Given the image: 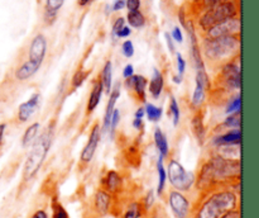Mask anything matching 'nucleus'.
I'll return each instance as SVG.
<instances>
[{
	"label": "nucleus",
	"instance_id": "f704fd0d",
	"mask_svg": "<svg viewBox=\"0 0 259 218\" xmlns=\"http://www.w3.org/2000/svg\"><path fill=\"white\" fill-rule=\"evenodd\" d=\"M53 218H68L67 212H66L65 208L61 205V203L58 200H53Z\"/></svg>",
	"mask_w": 259,
	"mask_h": 218
},
{
	"label": "nucleus",
	"instance_id": "c756f323",
	"mask_svg": "<svg viewBox=\"0 0 259 218\" xmlns=\"http://www.w3.org/2000/svg\"><path fill=\"white\" fill-rule=\"evenodd\" d=\"M88 75H89V72L85 70L76 71L75 75H73V78H72V80H71V83H72V89L80 88V86L83 84V81L86 80Z\"/></svg>",
	"mask_w": 259,
	"mask_h": 218
},
{
	"label": "nucleus",
	"instance_id": "c03bdc74",
	"mask_svg": "<svg viewBox=\"0 0 259 218\" xmlns=\"http://www.w3.org/2000/svg\"><path fill=\"white\" fill-rule=\"evenodd\" d=\"M220 218H240V212H238L237 209L229 210V212H225Z\"/></svg>",
	"mask_w": 259,
	"mask_h": 218
},
{
	"label": "nucleus",
	"instance_id": "6e6d98bb",
	"mask_svg": "<svg viewBox=\"0 0 259 218\" xmlns=\"http://www.w3.org/2000/svg\"><path fill=\"white\" fill-rule=\"evenodd\" d=\"M174 81H175V83H181V76H175V78H174Z\"/></svg>",
	"mask_w": 259,
	"mask_h": 218
},
{
	"label": "nucleus",
	"instance_id": "bb28decb",
	"mask_svg": "<svg viewBox=\"0 0 259 218\" xmlns=\"http://www.w3.org/2000/svg\"><path fill=\"white\" fill-rule=\"evenodd\" d=\"M38 131H39V123L30 124V126L27 128V131L24 132V134H23V138H22L23 146H27V144H29L30 142L34 141L35 137H37Z\"/></svg>",
	"mask_w": 259,
	"mask_h": 218
},
{
	"label": "nucleus",
	"instance_id": "1a4fd4ad",
	"mask_svg": "<svg viewBox=\"0 0 259 218\" xmlns=\"http://www.w3.org/2000/svg\"><path fill=\"white\" fill-rule=\"evenodd\" d=\"M147 85H148V80L142 75H133L125 80V86L131 95L142 103L146 101Z\"/></svg>",
	"mask_w": 259,
	"mask_h": 218
},
{
	"label": "nucleus",
	"instance_id": "09e8293b",
	"mask_svg": "<svg viewBox=\"0 0 259 218\" xmlns=\"http://www.w3.org/2000/svg\"><path fill=\"white\" fill-rule=\"evenodd\" d=\"M164 37H166L167 46H168L169 51H171V52H175V45H174V40H172L171 34H168V33H164Z\"/></svg>",
	"mask_w": 259,
	"mask_h": 218
},
{
	"label": "nucleus",
	"instance_id": "58836bf2",
	"mask_svg": "<svg viewBox=\"0 0 259 218\" xmlns=\"http://www.w3.org/2000/svg\"><path fill=\"white\" fill-rule=\"evenodd\" d=\"M125 7L128 8L129 12H136V10H139V7H141V0H125Z\"/></svg>",
	"mask_w": 259,
	"mask_h": 218
},
{
	"label": "nucleus",
	"instance_id": "5701e85b",
	"mask_svg": "<svg viewBox=\"0 0 259 218\" xmlns=\"http://www.w3.org/2000/svg\"><path fill=\"white\" fill-rule=\"evenodd\" d=\"M154 142H156V146L159 151V156H162L163 159L168 156V152H169L168 142H167L166 134L162 132L161 128L154 129Z\"/></svg>",
	"mask_w": 259,
	"mask_h": 218
},
{
	"label": "nucleus",
	"instance_id": "9d476101",
	"mask_svg": "<svg viewBox=\"0 0 259 218\" xmlns=\"http://www.w3.org/2000/svg\"><path fill=\"white\" fill-rule=\"evenodd\" d=\"M100 137H101L100 126H99V123H95L93 128H91L90 137H89L88 143H86V146L83 147L82 152H81V157H80L81 162H83V164H89V162L93 160L96 149H98Z\"/></svg>",
	"mask_w": 259,
	"mask_h": 218
},
{
	"label": "nucleus",
	"instance_id": "f8f14e48",
	"mask_svg": "<svg viewBox=\"0 0 259 218\" xmlns=\"http://www.w3.org/2000/svg\"><path fill=\"white\" fill-rule=\"evenodd\" d=\"M47 52V40L43 34H37L29 46V60L42 65Z\"/></svg>",
	"mask_w": 259,
	"mask_h": 218
},
{
	"label": "nucleus",
	"instance_id": "c9c22d12",
	"mask_svg": "<svg viewBox=\"0 0 259 218\" xmlns=\"http://www.w3.org/2000/svg\"><path fill=\"white\" fill-rule=\"evenodd\" d=\"M119 119H120V113H119V109H114L113 114H111V119H110V127H109V131L111 133H114L116 129V126L119 124Z\"/></svg>",
	"mask_w": 259,
	"mask_h": 218
},
{
	"label": "nucleus",
	"instance_id": "8fccbe9b",
	"mask_svg": "<svg viewBox=\"0 0 259 218\" xmlns=\"http://www.w3.org/2000/svg\"><path fill=\"white\" fill-rule=\"evenodd\" d=\"M32 218H48V214L46 210L38 209L37 212H34V214L32 215Z\"/></svg>",
	"mask_w": 259,
	"mask_h": 218
},
{
	"label": "nucleus",
	"instance_id": "ea45409f",
	"mask_svg": "<svg viewBox=\"0 0 259 218\" xmlns=\"http://www.w3.org/2000/svg\"><path fill=\"white\" fill-rule=\"evenodd\" d=\"M177 67H179V74L180 76L184 75L185 68H186V61L184 60L181 53H177Z\"/></svg>",
	"mask_w": 259,
	"mask_h": 218
},
{
	"label": "nucleus",
	"instance_id": "aec40b11",
	"mask_svg": "<svg viewBox=\"0 0 259 218\" xmlns=\"http://www.w3.org/2000/svg\"><path fill=\"white\" fill-rule=\"evenodd\" d=\"M163 85H164V81H163V76H162L161 71L156 70L153 71V76H152L151 81H149V94L152 95L153 99H158L159 95H161L162 90H163Z\"/></svg>",
	"mask_w": 259,
	"mask_h": 218
},
{
	"label": "nucleus",
	"instance_id": "cd10ccee",
	"mask_svg": "<svg viewBox=\"0 0 259 218\" xmlns=\"http://www.w3.org/2000/svg\"><path fill=\"white\" fill-rule=\"evenodd\" d=\"M128 23L134 28H142L144 24H146V18L142 14L139 10H136V12H129L128 17Z\"/></svg>",
	"mask_w": 259,
	"mask_h": 218
},
{
	"label": "nucleus",
	"instance_id": "b1692460",
	"mask_svg": "<svg viewBox=\"0 0 259 218\" xmlns=\"http://www.w3.org/2000/svg\"><path fill=\"white\" fill-rule=\"evenodd\" d=\"M101 85H103V91L110 93L111 91V83H113V66L110 61H106L104 65L103 72H101Z\"/></svg>",
	"mask_w": 259,
	"mask_h": 218
},
{
	"label": "nucleus",
	"instance_id": "412c9836",
	"mask_svg": "<svg viewBox=\"0 0 259 218\" xmlns=\"http://www.w3.org/2000/svg\"><path fill=\"white\" fill-rule=\"evenodd\" d=\"M104 187H105L106 192L110 193H116L121 188V177L120 175L118 174L114 170H110V171L106 174L105 179H104Z\"/></svg>",
	"mask_w": 259,
	"mask_h": 218
},
{
	"label": "nucleus",
	"instance_id": "4be33fe9",
	"mask_svg": "<svg viewBox=\"0 0 259 218\" xmlns=\"http://www.w3.org/2000/svg\"><path fill=\"white\" fill-rule=\"evenodd\" d=\"M101 95H103V85H101L100 80H99L94 84L90 98H89L88 100V113H93V112L95 111L96 106L100 103Z\"/></svg>",
	"mask_w": 259,
	"mask_h": 218
},
{
	"label": "nucleus",
	"instance_id": "864d4df0",
	"mask_svg": "<svg viewBox=\"0 0 259 218\" xmlns=\"http://www.w3.org/2000/svg\"><path fill=\"white\" fill-rule=\"evenodd\" d=\"M143 116H144V109L143 108H139L138 111L136 112V118L142 119V118H143Z\"/></svg>",
	"mask_w": 259,
	"mask_h": 218
},
{
	"label": "nucleus",
	"instance_id": "f3484780",
	"mask_svg": "<svg viewBox=\"0 0 259 218\" xmlns=\"http://www.w3.org/2000/svg\"><path fill=\"white\" fill-rule=\"evenodd\" d=\"M111 198L106 190L100 189L96 192L95 194V208L100 215L108 214L109 209H110Z\"/></svg>",
	"mask_w": 259,
	"mask_h": 218
},
{
	"label": "nucleus",
	"instance_id": "79ce46f5",
	"mask_svg": "<svg viewBox=\"0 0 259 218\" xmlns=\"http://www.w3.org/2000/svg\"><path fill=\"white\" fill-rule=\"evenodd\" d=\"M153 202H154L153 192H152V190H149L148 194H147V197H146V199H144V207H146V209H149V208L153 205Z\"/></svg>",
	"mask_w": 259,
	"mask_h": 218
},
{
	"label": "nucleus",
	"instance_id": "a211bd4d",
	"mask_svg": "<svg viewBox=\"0 0 259 218\" xmlns=\"http://www.w3.org/2000/svg\"><path fill=\"white\" fill-rule=\"evenodd\" d=\"M65 0H46V10H45V22L47 24H52L57 17L58 10L62 8Z\"/></svg>",
	"mask_w": 259,
	"mask_h": 218
},
{
	"label": "nucleus",
	"instance_id": "0eeeda50",
	"mask_svg": "<svg viewBox=\"0 0 259 218\" xmlns=\"http://www.w3.org/2000/svg\"><path fill=\"white\" fill-rule=\"evenodd\" d=\"M240 30V20L238 18H229L223 22L218 23V24L212 25L209 30H207V38H222L227 37V35H234Z\"/></svg>",
	"mask_w": 259,
	"mask_h": 218
},
{
	"label": "nucleus",
	"instance_id": "a878e982",
	"mask_svg": "<svg viewBox=\"0 0 259 218\" xmlns=\"http://www.w3.org/2000/svg\"><path fill=\"white\" fill-rule=\"evenodd\" d=\"M157 171H158V187H157V193H158V195H161L162 193H163L167 179V172L166 170H164L163 157L162 156H159L158 162H157Z\"/></svg>",
	"mask_w": 259,
	"mask_h": 218
},
{
	"label": "nucleus",
	"instance_id": "603ef678",
	"mask_svg": "<svg viewBox=\"0 0 259 218\" xmlns=\"http://www.w3.org/2000/svg\"><path fill=\"white\" fill-rule=\"evenodd\" d=\"M142 123H143V121H142V119H138V118H136V119H134V122H133V126H134V128H137V129L142 128Z\"/></svg>",
	"mask_w": 259,
	"mask_h": 218
},
{
	"label": "nucleus",
	"instance_id": "20e7f679",
	"mask_svg": "<svg viewBox=\"0 0 259 218\" xmlns=\"http://www.w3.org/2000/svg\"><path fill=\"white\" fill-rule=\"evenodd\" d=\"M239 40L235 35H227L222 38H206L204 42V51L207 58L219 61L234 55L239 50Z\"/></svg>",
	"mask_w": 259,
	"mask_h": 218
},
{
	"label": "nucleus",
	"instance_id": "39448f33",
	"mask_svg": "<svg viewBox=\"0 0 259 218\" xmlns=\"http://www.w3.org/2000/svg\"><path fill=\"white\" fill-rule=\"evenodd\" d=\"M235 15H237L235 5L232 2H225L207 10L200 19V25H201L202 29L209 30L212 25L218 24L225 19H229V18H234Z\"/></svg>",
	"mask_w": 259,
	"mask_h": 218
},
{
	"label": "nucleus",
	"instance_id": "c85d7f7f",
	"mask_svg": "<svg viewBox=\"0 0 259 218\" xmlns=\"http://www.w3.org/2000/svg\"><path fill=\"white\" fill-rule=\"evenodd\" d=\"M144 114H147V117H148V119L151 122H157L161 119L162 109L158 108V106L153 105V104L147 103L146 109H144Z\"/></svg>",
	"mask_w": 259,
	"mask_h": 218
},
{
	"label": "nucleus",
	"instance_id": "3c124183",
	"mask_svg": "<svg viewBox=\"0 0 259 218\" xmlns=\"http://www.w3.org/2000/svg\"><path fill=\"white\" fill-rule=\"evenodd\" d=\"M5 129H7V124H5V123H2V124H0V149H2V146H3V141H4Z\"/></svg>",
	"mask_w": 259,
	"mask_h": 218
},
{
	"label": "nucleus",
	"instance_id": "e433bc0d",
	"mask_svg": "<svg viewBox=\"0 0 259 218\" xmlns=\"http://www.w3.org/2000/svg\"><path fill=\"white\" fill-rule=\"evenodd\" d=\"M121 52H123V55L125 56V57H132V56L134 55L133 42L129 40L125 41V42L123 43V46H121Z\"/></svg>",
	"mask_w": 259,
	"mask_h": 218
},
{
	"label": "nucleus",
	"instance_id": "6ab92c4d",
	"mask_svg": "<svg viewBox=\"0 0 259 218\" xmlns=\"http://www.w3.org/2000/svg\"><path fill=\"white\" fill-rule=\"evenodd\" d=\"M240 143V129L234 128L228 133L222 134L215 139V144L218 146H237Z\"/></svg>",
	"mask_w": 259,
	"mask_h": 218
},
{
	"label": "nucleus",
	"instance_id": "2f4dec72",
	"mask_svg": "<svg viewBox=\"0 0 259 218\" xmlns=\"http://www.w3.org/2000/svg\"><path fill=\"white\" fill-rule=\"evenodd\" d=\"M169 113H171L172 118H174V124L177 126L180 123V106L177 103L176 98L171 96V104H169Z\"/></svg>",
	"mask_w": 259,
	"mask_h": 218
},
{
	"label": "nucleus",
	"instance_id": "ddd939ff",
	"mask_svg": "<svg viewBox=\"0 0 259 218\" xmlns=\"http://www.w3.org/2000/svg\"><path fill=\"white\" fill-rule=\"evenodd\" d=\"M222 80L229 89H240V68L235 63H227L222 70Z\"/></svg>",
	"mask_w": 259,
	"mask_h": 218
},
{
	"label": "nucleus",
	"instance_id": "a18cd8bd",
	"mask_svg": "<svg viewBox=\"0 0 259 218\" xmlns=\"http://www.w3.org/2000/svg\"><path fill=\"white\" fill-rule=\"evenodd\" d=\"M131 32H132L131 28L126 27V25H124V27L121 28V29L118 32L116 37H118V38H125V37H128L129 34H131Z\"/></svg>",
	"mask_w": 259,
	"mask_h": 218
},
{
	"label": "nucleus",
	"instance_id": "5fc2aeb1",
	"mask_svg": "<svg viewBox=\"0 0 259 218\" xmlns=\"http://www.w3.org/2000/svg\"><path fill=\"white\" fill-rule=\"evenodd\" d=\"M91 2H93V0H78V4H80V7H86V5L90 4Z\"/></svg>",
	"mask_w": 259,
	"mask_h": 218
},
{
	"label": "nucleus",
	"instance_id": "4c0bfd02",
	"mask_svg": "<svg viewBox=\"0 0 259 218\" xmlns=\"http://www.w3.org/2000/svg\"><path fill=\"white\" fill-rule=\"evenodd\" d=\"M124 25H125V19H124V18H118V19H116L115 22H114L113 30H111V33H113L114 37H116L118 32L121 29V28L124 27Z\"/></svg>",
	"mask_w": 259,
	"mask_h": 218
},
{
	"label": "nucleus",
	"instance_id": "7c9ffc66",
	"mask_svg": "<svg viewBox=\"0 0 259 218\" xmlns=\"http://www.w3.org/2000/svg\"><path fill=\"white\" fill-rule=\"evenodd\" d=\"M141 204L139 203H132L128 208H126L125 213H124V218H139L141 217Z\"/></svg>",
	"mask_w": 259,
	"mask_h": 218
},
{
	"label": "nucleus",
	"instance_id": "393cba45",
	"mask_svg": "<svg viewBox=\"0 0 259 218\" xmlns=\"http://www.w3.org/2000/svg\"><path fill=\"white\" fill-rule=\"evenodd\" d=\"M192 131H194L195 137H196L197 142L200 144H204L205 139V127L204 122H202V116L197 113L192 119Z\"/></svg>",
	"mask_w": 259,
	"mask_h": 218
},
{
	"label": "nucleus",
	"instance_id": "f03ea898",
	"mask_svg": "<svg viewBox=\"0 0 259 218\" xmlns=\"http://www.w3.org/2000/svg\"><path fill=\"white\" fill-rule=\"evenodd\" d=\"M52 128H48L40 134L37 141L33 143L32 150L28 154L27 160H25L24 169H23V177L24 180H30L38 174L39 169L45 162L46 156L50 151L51 143H52Z\"/></svg>",
	"mask_w": 259,
	"mask_h": 218
},
{
	"label": "nucleus",
	"instance_id": "4468645a",
	"mask_svg": "<svg viewBox=\"0 0 259 218\" xmlns=\"http://www.w3.org/2000/svg\"><path fill=\"white\" fill-rule=\"evenodd\" d=\"M40 103V94L34 93L29 98V100H27L25 103L20 104L19 109H18V121L19 122H27L29 121L30 117L35 113V111L38 109Z\"/></svg>",
	"mask_w": 259,
	"mask_h": 218
},
{
	"label": "nucleus",
	"instance_id": "37998d69",
	"mask_svg": "<svg viewBox=\"0 0 259 218\" xmlns=\"http://www.w3.org/2000/svg\"><path fill=\"white\" fill-rule=\"evenodd\" d=\"M225 2H227V0H204V7L209 10L211 9V8L217 7V5L222 4V3H225Z\"/></svg>",
	"mask_w": 259,
	"mask_h": 218
},
{
	"label": "nucleus",
	"instance_id": "dca6fc26",
	"mask_svg": "<svg viewBox=\"0 0 259 218\" xmlns=\"http://www.w3.org/2000/svg\"><path fill=\"white\" fill-rule=\"evenodd\" d=\"M39 63L33 62V61L30 60L25 61V62L22 63V65L17 68V71H15V79L19 81L28 80V79L32 78V76L39 70Z\"/></svg>",
	"mask_w": 259,
	"mask_h": 218
},
{
	"label": "nucleus",
	"instance_id": "423d86ee",
	"mask_svg": "<svg viewBox=\"0 0 259 218\" xmlns=\"http://www.w3.org/2000/svg\"><path fill=\"white\" fill-rule=\"evenodd\" d=\"M168 180L177 192H186L191 189L195 183V175L187 171L177 160H169Z\"/></svg>",
	"mask_w": 259,
	"mask_h": 218
},
{
	"label": "nucleus",
	"instance_id": "2eb2a0df",
	"mask_svg": "<svg viewBox=\"0 0 259 218\" xmlns=\"http://www.w3.org/2000/svg\"><path fill=\"white\" fill-rule=\"evenodd\" d=\"M109 94H110V96H109L108 105H106L105 109V117H104V131H109V127H110L111 114H113L114 109H115L116 100L120 96V83H116L114 89H111V91Z\"/></svg>",
	"mask_w": 259,
	"mask_h": 218
},
{
	"label": "nucleus",
	"instance_id": "9b49d317",
	"mask_svg": "<svg viewBox=\"0 0 259 218\" xmlns=\"http://www.w3.org/2000/svg\"><path fill=\"white\" fill-rule=\"evenodd\" d=\"M210 86L209 76L206 71L199 70L196 75V88H195L194 95H192V106L199 109L205 100V91Z\"/></svg>",
	"mask_w": 259,
	"mask_h": 218
},
{
	"label": "nucleus",
	"instance_id": "de8ad7c7",
	"mask_svg": "<svg viewBox=\"0 0 259 218\" xmlns=\"http://www.w3.org/2000/svg\"><path fill=\"white\" fill-rule=\"evenodd\" d=\"M124 7H125V0H115V3L113 4V8H111V9H113L114 12H116V10H121Z\"/></svg>",
	"mask_w": 259,
	"mask_h": 218
},
{
	"label": "nucleus",
	"instance_id": "a19ab883",
	"mask_svg": "<svg viewBox=\"0 0 259 218\" xmlns=\"http://www.w3.org/2000/svg\"><path fill=\"white\" fill-rule=\"evenodd\" d=\"M172 40H175L176 42L181 43L184 41V37H182V32L179 27H175L174 30H172V34H171Z\"/></svg>",
	"mask_w": 259,
	"mask_h": 218
},
{
	"label": "nucleus",
	"instance_id": "49530a36",
	"mask_svg": "<svg viewBox=\"0 0 259 218\" xmlns=\"http://www.w3.org/2000/svg\"><path fill=\"white\" fill-rule=\"evenodd\" d=\"M133 75H134V67L132 65H126L123 70V76L125 79H128Z\"/></svg>",
	"mask_w": 259,
	"mask_h": 218
},
{
	"label": "nucleus",
	"instance_id": "f257e3e1",
	"mask_svg": "<svg viewBox=\"0 0 259 218\" xmlns=\"http://www.w3.org/2000/svg\"><path fill=\"white\" fill-rule=\"evenodd\" d=\"M240 175V162L238 160L225 159L223 156H217L210 160L205 166L202 167L200 174L197 187L201 189L211 187L218 181L224 179H232L238 177Z\"/></svg>",
	"mask_w": 259,
	"mask_h": 218
},
{
	"label": "nucleus",
	"instance_id": "72a5a7b5",
	"mask_svg": "<svg viewBox=\"0 0 259 218\" xmlns=\"http://www.w3.org/2000/svg\"><path fill=\"white\" fill-rule=\"evenodd\" d=\"M240 106H242V99H240V95H238L237 98H234L229 103V105H228L227 108V113L229 114V116H232V114H235V113H239Z\"/></svg>",
	"mask_w": 259,
	"mask_h": 218
},
{
	"label": "nucleus",
	"instance_id": "473e14b6",
	"mask_svg": "<svg viewBox=\"0 0 259 218\" xmlns=\"http://www.w3.org/2000/svg\"><path fill=\"white\" fill-rule=\"evenodd\" d=\"M223 126L227 127V128H239L240 127V116L239 113H235L229 116V118H227L223 123Z\"/></svg>",
	"mask_w": 259,
	"mask_h": 218
},
{
	"label": "nucleus",
	"instance_id": "7ed1b4c3",
	"mask_svg": "<svg viewBox=\"0 0 259 218\" xmlns=\"http://www.w3.org/2000/svg\"><path fill=\"white\" fill-rule=\"evenodd\" d=\"M237 207V195L232 192L214 193L209 199L202 204L196 218H220L225 212L235 209Z\"/></svg>",
	"mask_w": 259,
	"mask_h": 218
},
{
	"label": "nucleus",
	"instance_id": "6e6552de",
	"mask_svg": "<svg viewBox=\"0 0 259 218\" xmlns=\"http://www.w3.org/2000/svg\"><path fill=\"white\" fill-rule=\"evenodd\" d=\"M168 203L169 207H171V210L174 212L175 217L187 218V215H189L190 213V202L181 192L174 190V192L169 193Z\"/></svg>",
	"mask_w": 259,
	"mask_h": 218
}]
</instances>
